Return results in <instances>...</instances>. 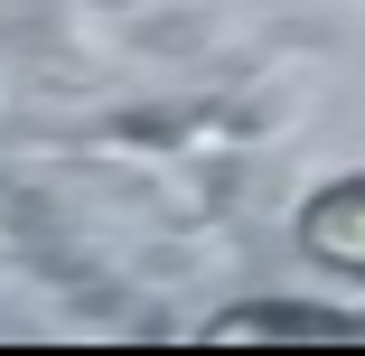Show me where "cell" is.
Wrapping results in <instances>:
<instances>
[{
    "label": "cell",
    "instance_id": "6da1fadb",
    "mask_svg": "<svg viewBox=\"0 0 365 356\" xmlns=\"http://www.w3.org/2000/svg\"><path fill=\"white\" fill-rule=\"evenodd\" d=\"M215 347H328V337H356L337 319H290V310H235V319H215L206 328Z\"/></svg>",
    "mask_w": 365,
    "mask_h": 356
},
{
    "label": "cell",
    "instance_id": "7a4b0ae2",
    "mask_svg": "<svg viewBox=\"0 0 365 356\" xmlns=\"http://www.w3.org/2000/svg\"><path fill=\"white\" fill-rule=\"evenodd\" d=\"M309 253L365 272V178H346V188H328V197L309 206Z\"/></svg>",
    "mask_w": 365,
    "mask_h": 356
}]
</instances>
